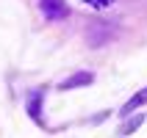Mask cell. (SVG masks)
I'll list each match as a JSON object with an SVG mask.
<instances>
[{
	"label": "cell",
	"instance_id": "1",
	"mask_svg": "<svg viewBox=\"0 0 147 138\" xmlns=\"http://www.w3.org/2000/svg\"><path fill=\"white\" fill-rule=\"evenodd\" d=\"M39 8H42V14L47 17V19H64L69 14V6H67L64 0H39Z\"/></svg>",
	"mask_w": 147,
	"mask_h": 138
},
{
	"label": "cell",
	"instance_id": "2",
	"mask_svg": "<svg viewBox=\"0 0 147 138\" xmlns=\"http://www.w3.org/2000/svg\"><path fill=\"white\" fill-rule=\"evenodd\" d=\"M92 80H94V75H92V72H78V75H72L69 80H64V83H61V91L75 89V86H89Z\"/></svg>",
	"mask_w": 147,
	"mask_h": 138
},
{
	"label": "cell",
	"instance_id": "3",
	"mask_svg": "<svg viewBox=\"0 0 147 138\" xmlns=\"http://www.w3.org/2000/svg\"><path fill=\"white\" fill-rule=\"evenodd\" d=\"M144 102H147V89H142V91H136V94H133V97H131V99H128V102L122 105V116H128L131 111H136V108H142Z\"/></svg>",
	"mask_w": 147,
	"mask_h": 138
},
{
	"label": "cell",
	"instance_id": "4",
	"mask_svg": "<svg viewBox=\"0 0 147 138\" xmlns=\"http://www.w3.org/2000/svg\"><path fill=\"white\" fill-rule=\"evenodd\" d=\"M142 122H144L142 116H136V119H131V122H128V124H125V127H122V133H133V130H136V127H139Z\"/></svg>",
	"mask_w": 147,
	"mask_h": 138
},
{
	"label": "cell",
	"instance_id": "5",
	"mask_svg": "<svg viewBox=\"0 0 147 138\" xmlns=\"http://www.w3.org/2000/svg\"><path fill=\"white\" fill-rule=\"evenodd\" d=\"M86 3H92V6H97V8H106V6H111L114 0H86Z\"/></svg>",
	"mask_w": 147,
	"mask_h": 138
}]
</instances>
